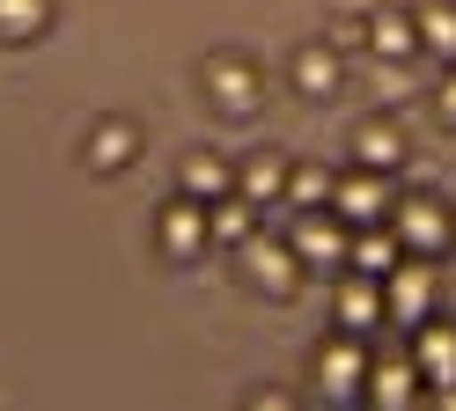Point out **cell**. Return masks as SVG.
<instances>
[{"label":"cell","mask_w":456,"mask_h":411,"mask_svg":"<svg viewBox=\"0 0 456 411\" xmlns=\"http://www.w3.org/2000/svg\"><path fill=\"white\" fill-rule=\"evenodd\" d=\"M383 316L419 331L427 316H435V272H427V257H397V272L383 279Z\"/></svg>","instance_id":"obj_6"},{"label":"cell","mask_w":456,"mask_h":411,"mask_svg":"<svg viewBox=\"0 0 456 411\" xmlns=\"http://www.w3.org/2000/svg\"><path fill=\"white\" fill-rule=\"evenodd\" d=\"M236 191L258 198V214H265V206H280V198H288V162H280V155L243 162V169H236Z\"/></svg>","instance_id":"obj_19"},{"label":"cell","mask_w":456,"mask_h":411,"mask_svg":"<svg viewBox=\"0 0 456 411\" xmlns=\"http://www.w3.org/2000/svg\"><path fill=\"white\" fill-rule=\"evenodd\" d=\"M52 29V0H0V44H30Z\"/></svg>","instance_id":"obj_20"},{"label":"cell","mask_w":456,"mask_h":411,"mask_svg":"<svg viewBox=\"0 0 456 411\" xmlns=\"http://www.w3.org/2000/svg\"><path fill=\"white\" fill-rule=\"evenodd\" d=\"M412 22H419V59L456 67V0H419Z\"/></svg>","instance_id":"obj_17"},{"label":"cell","mask_w":456,"mask_h":411,"mask_svg":"<svg viewBox=\"0 0 456 411\" xmlns=\"http://www.w3.org/2000/svg\"><path fill=\"white\" fill-rule=\"evenodd\" d=\"M435 117L456 133V67H442V81H435Z\"/></svg>","instance_id":"obj_23"},{"label":"cell","mask_w":456,"mask_h":411,"mask_svg":"<svg viewBox=\"0 0 456 411\" xmlns=\"http://www.w3.org/2000/svg\"><path fill=\"white\" fill-rule=\"evenodd\" d=\"M228 191H236V169H228L221 155H191V162H184V198L214 206V198H228Z\"/></svg>","instance_id":"obj_21"},{"label":"cell","mask_w":456,"mask_h":411,"mask_svg":"<svg viewBox=\"0 0 456 411\" xmlns=\"http://www.w3.org/2000/svg\"><path fill=\"white\" fill-rule=\"evenodd\" d=\"M236 257H243V279L258 286V294H273V302H288V294L309 279L302 257H295V243H288V228H258Z\"/></svg>","instance_id":"obj_2"},{"label":"cell","mask_w":456,"mask_h":411,"mask_svg":"<svg viewBox=\"0 0 456 411\" xmlns=\"http://www.w3.org/2000/svg\"><path fill=\"white\" fill-rule=\"evenodd\" d=\"M390 228H397V243H405V257H442V250L456 243V214H449L435 191L397 198V206H390Z\"/></svg>","instance_id":"obj_3"},{"label":"cell","mask_w":456,"mask_h":411,"mask_svg":"<svg viewBox=\"0 0 456 411\" xmlns=\"http://www.w3.org/2000/svg\"><path fill=\"white\" fill-rule=\"evenodd\" d=\"M331 191H338V176L331 169H288V206H295V214H309V206H331Z\"/></svg>","instance_id":"obj_22"},{"label":"cell","mask_w":456,"mask_h":411,"mask_svg":"<svg viewBox=\"0 0 456 411\" xmlns=\"http://www.w3.org/2000/svg\"><path fill=\"white\" fill-rule=\"evenodd\" d=\"M155 243H162L169 264H199V257L214 250V235H207V206L177 191V206H162V221H155Z\"/></svg>","instance_id":"obj_7"},{"label":"cell","mask_w":456,"mask_h":411,"mask_svg":"<svg viewBox=\"0 0 456 411\" xmlns=\"http://www.w3.org/2000/svg\"><path fill=\"white\" fill-rule=\"evenodd\" d=\"M361 404H376V411H405V404H419V360H412V352H405V360H368Z\"/></svg>","instance_id":"obj_11"},{"label":"cell","mask_w":456,"mask_h":411,"mask_svg":"<svg viewBox=\"0 0 456 411\" xmlns=\"http://www.w3.org/2000/svg\"><path fill=\"white\" fill-rule=\"evenodd\" d=\"M258 228H265V214H258V198H243V191H228V198L207 206V235H214V250H243Z\"/></svg>","instance_id":"obj_14"},{"label":"cell","mask_w":456,"mask_h":411,"mask_svg":"<svg viewBox=\"0 0 456 411\" xmlns=\"http://www.w3.org/2000/svg\"><path fill=\"white\" fill-rule=\"evenodd\" d=\"M390 206H397L390 176H383V169H361V162L338 176V191H331V214L346 221V228H376V221H390Z\"/></svg>","instance_id":"obj_5"},{"label":"cell","mask_w":456,"mask_h":411,"mask_svg":"<svg viewBox=\"0 0 456 411\" xmlns=\"http://www.w3.org/2000/svg\"><path fill=\"white\" fill-rule=\"evenodd\" d=\"M354 162L397 176V169H405V125H397V117H368V125L354 133Z\"/></svg>","instance_id":"obj_15"},{"label":"cell","mask_w":456,"mask_h":411,"mask_svg":"<svg viewBox=\"0 0 456 411\" xmlns=\"http://www.w3.org/2000/svg\"><path fill=\"white\" fill-rule=\"evenodd\" d=\"M412 360H419V382H427V390H449V382H456V323H435V316H427L419 331H412Z\"/></svg>","instance_id":"obj_12"},{"label":"cell","mask_w":456,"mask_h":411,"mask_svg":"<svg viewBox=\"0 0 456 411\" xmlns=\"http://www.w3.org/2000/svg\"><path fill=\"white\" fill-rule=\"evenodd\" d=\"M397 257H405V243H397V228H390V221H376V228H354V250H346V264H354V272H368V279H390V272H397Z\"/></svg>","instance_id":"obj_16"},{"label":"cell","mask_w":456,"mask_h":411,"mask_svg":"<svg viewBox=\"0 0 456 411\" xmlns=\"http://www.w3.org/2000/svg\"><path fill=\"white\" fill-rule=\"evenodd\" d=\"M376 0H331V15H368Z\"/></svg>","instance_id":"obj_24"},{"label":"cell","mask_w":456,"mask_h":411,"mask_svg":"<svg viewBox=\"0 0 456 411\" xmlns=\"http://www.w3.org/2000/svg\"><path fill=\"white\" fill-rule=\"evenodd\" d=\"M133 155H140V133L126 125V117H103V125L89 133V169H96V176L133 169Z\"/></svg>","instance_id":"obj_18"},{"label":"cell","mask_w":456,"mask_h":411,"mask_svg":"<svg viewBox=\"0 0 456 411\" xmlns=\"http://www.w3.org/2000/svg\"><path fill=\"white\" fill-rule=\"evenodd\" d=\"M361 52L368 59H419V22H412V8H368L361 15Z\"/></svg>","instance_id":"obj_10"},{"label":"cell","mask_w":456,"mask_h":411,"mask_svg":"<svg viewBox=\"0 0 456 411\" xmlns=\"http://www.w3.org/2000/svg\"><path fill=\"white\" fill-rule=\"evenodd\" d=\"M317 382H324V397H331V404H354V397H361V382H368V352H361L354 331H338V338L317 345Z\"/></svg>","instance_id":"obj_9"},{"label":"cell","mask_w":456,"mask_h":411,"mask_svg":"<svg viewBox=\"0 0 456 411\" xmlns=\"http://www.w3.org/2000/svg\"><path fill=\"white\" fill-rule=\"evenodd\" d=\"M331 316H338V331H354V338H368L376 323H390L383 316V279H368V272H338L331 279Z\"/></svg>","instance_id":"obj_8"},{"label":"cell","mask_w":456,"mask_h":411,"mask_svg":"<svg viewBox=\"0 0 456 411\" xmlns=\"http://www.w3.org/2000/svg\"><path fill=\"white\" fill-rule=\"evenodd\" d=\"M207 96H214V110H221V117H258L265 81H258V67H250V59L214 52V59H207Z\"/></svg>","instance_id":"obj_4"},{"label":"cell","mask_w":456,"mask_h":411,"mask_svg":"<svg viewBox=\"0 0 456 411\" xmlns=\"http://www.w3.org/2000/svg\"><path fill=\"white\" fill-rule=\"evenodd\" d=\"M288 243H295V257H302V272H346V250H354V228L331 214V206H309V214H295L288 221Z\"/></svg>","instance_id":"obj_1"},{"label":"cell","mask_w":456,"mask_h":411,"mask_svg":"<svg viewBox=\"0 0 456 411\" xmlns=\"http://www.w3.org/2000/svg\"><path fill=\"white\" fill-rule=\"evenodd\" d=\"M288 81L302 88L309 103H324V96H338V81H346V59H338L331 37H324V44H302V52H295V67H288Z\"/></svg>","instance_id":"obj_13"}]
</instances>
